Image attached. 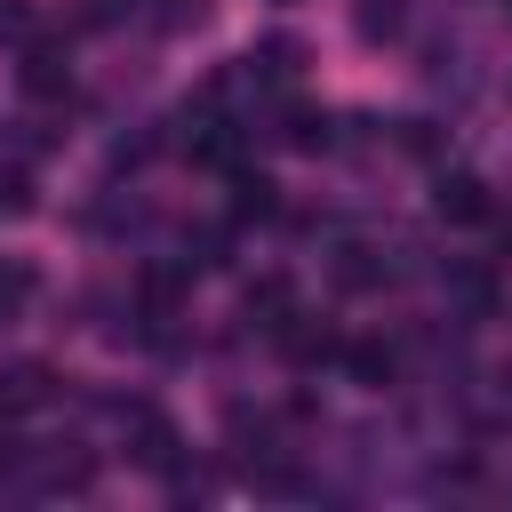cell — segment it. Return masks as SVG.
<instances>
[{
	"mask_svg": "<svg viewBox=\"0 0 512 512\" xmlns=\"http://www.w3.org/2000/svg\"><path fill=\"white\" fill-rule=\"evenodd\" d=\"M56 400V368L48 360H8L0 368V408L8 416H32V408H48Z\"/></svg>",
	"mask_w": 512,
	"mask_h": 512,
	"instance_id": "6da1fadb",
	"label": "cell"
},
{
	"mask_svg": "<svg viewBox=\"0 0 512 512\" xmlns=\"http://www.w3.org/2000/svg\"><path fill=\"white\" fill-rule=\"evenodd\" d=\"M176 304H184V272L176 264H152L136 280V320H176Z\"/></svg>",
	"mask_w": 512,
	"mask_h": 512,
	"instance_id": "7a4b0ae2",
	"label": "cell"
},
{
	"mask_svg": "<svg viewBox=\"0 0 512 512\" xmlns=\"http://www.w3.org/2000/svg\"><path fill=\"white\" fill-rule=\"evenodd\" d=\"M272 336H280V352H288L296 368H320V360H336V336H328V328H312L304 312H288Z\"/></svg>",
	"mask_w": 512,
	"mask_h": 512,
	"instance_id": "3957f363",
	"label": "cell"
},
{
	"mask_svg": "<svg viewBox=\"0 0 512 512\" xmlns=\"http://www.w3.org/2000/svg\"><path fill=\"white\" fill-rule=\"evenodd\" d=\"M432 200H440L448 224H480V216H488V184H480V176H440Z\"/></svg>",
	"mask_w": 512,
	"mask_h": 512,
	"instance_id": "277c9868",
	"label": "cell"
},
{
	"mask_svg": "<svg viewBox=\"0 0 512 512\" xmlns=\"http://www.w3.org/2000/svg\"><path fill=\"white\" fill-rule=\"evenodd\" d=\"M16 80H24V96H72V64H64L56 48H32Z\"/></svg>",
	"mask_w": 512,
	"mask_h": 512,
	"instance_id": "5b68a950",
	"label": "cell"
},
{
	"mask_svg": "<svg viewBox=\"0 0 512 512\" xmlns=\"http://www.w3.org/2000/svg\"><path fill=\"white\" fill-rule=\"evenodd\" d=\"M32 288H40V272H32L24 256H0V328H16V320H24Z\"/></svg>",
	"mask_w": 512,
	"mask_h": 512,
	"instance_id": "8992f818",
	"label": "cell"
},
{
	"mask_svg": "<svg viewBox=\"0 0 512 512\" xmlns=\"http://www.w3.org/2000/svg\"><path fill=\"white\" fill-rule=\"evenodd\" d=\"M280 136H288L296 152H328V144H336L328 112H312V104H288V112H280Z\"/></svg>",
	"mask_w": 512,
	"mask_h": 512,
	"instance_id": "52a82bcc",
	"label": "cell"
},
{
	"mask_svg": "<svg viewBox=\"0 0 512 512\" xmlns=\"http://www.w3.org/2000/svg\"><path fill=\"white\" fill-rule=\"evenodd\" d=\"M296 64H304L296 40H264V48L248 56V80H272V88H280V80H296Z\"/></svg>",
	"mask_w": 512,
	"mask_h": 512,
	"instance_id": "ba28073f",
	"label": "cell"
},
{
	"mask_svg": "<svg viewBox=\"0 0 512 512\" xmlns=\"http://www.w3.org/2000/svg\"><path fill=\"white\" fill-rule=\"evenodd\" d=\"M288 312H296V304H288V280H280V272H264V280L248 288V320H264V328H280Z\"/></svg>",
	"mask_w": 512,
	"mask_h": 512,
	"instance_id": "9c48e42d",
	"label": "cell"
},
{
	"mask_svg": "<svg viewBox=\"0 0 512 512\" xmlns=\"http://www.w3.org/2000/svg\"><path fill=\"white\" fill-rule=\"evenodd\" d=\"M400 16H408L400 0H360V8H352V24H360V40H392V32H400Z\"/></svg>",
	"mask_w": 512,
	"mask_h": 512,
	"instance_id": "30bf717a",
	"label": "cell"
},
{
	"mask_svg": "<svg viewBox=\"0 0 512 512\" xmlns=\"http://www.w3.org/2000/svg\"><path fill=\"white\" fill-rule=\"evenodd\" d=\"M344 368H352L360 384H392V352H384V344H344Z\"/></svg>",
	"mask_w": 512,
	"mask_h": 512,
	"instance_id": "8fae6325",
	"label": "cell"
},
{
	"mask_svg": "<svg viewBox=\"0 0 512 512\" xmlns=\"http://www.w3.org/2000/svg\"><path fill=\"white\" fill-rule=\"evenodd\" d=\"M336 280H344V288H376V280H384L376 248H344V256H336Z\"/></svg>",
	"mask_w": 512,
	"mask_h": 512,
	"instance_id": "7c38bea8",
	"label": "cell"
},
{
	"mask_svg": "<svg viewBox=\"0 0 512 512\" xmlns=\"http://www.w3.org/2000/svg\"><path fill=\"white\" fill-rule=\"evenodd\" d=\"M152 24H160V32H184V24H208V0H152Z\"/></svg>",
	"mask_w": 512,
	"mask_h": 512,
	"instance_id": "4fadbf2b",
	"label": "cell"
},
{
	"mask_svg": "<svg viewBox=\"0 0 512 512\" xmlns=\"http://www.w3.org/2000/svg\"><path fill=\"white\" fill-rule=\"evenodd\" d=\"M232 192H240V200H232V216H272V184H264V176H240Z\"/></svg>",
	"mask_w": 512,
	"mask_h": 512,
	"instance_id": "5bb4252c",
	"label": "cell"
},
{
	"mask_svg": "<svg viewBox=\"0 0 512 512\" xmlns=\"http://www.w3.org/2000/svg\"><path fill=\"white\" fill-rule=\"evenodd\" d=\"M32 208V176L24 168H0V216H24Z\"/></svg>",
	"mask_w": 512,
	"mask_h": 512,
	"instance_id": "9a60e30c",
	"label": "cell"
},
{
	"mask_svg": "<svg viewBox=\"0 0 512 512\" xmlns=\"http://www.w3.org/2000/svg\"><path fill=\"white\" fill-rule=\"evenodd\" d=\"M16 464H24V448H16V416H8V408H0V480H8V472H16Z\"/></svg>",
	"mask_w": 512,
	"mask_h": 512,
	"instance_id": "2e32d148",
	"label": "cell"
}]
</instances>
